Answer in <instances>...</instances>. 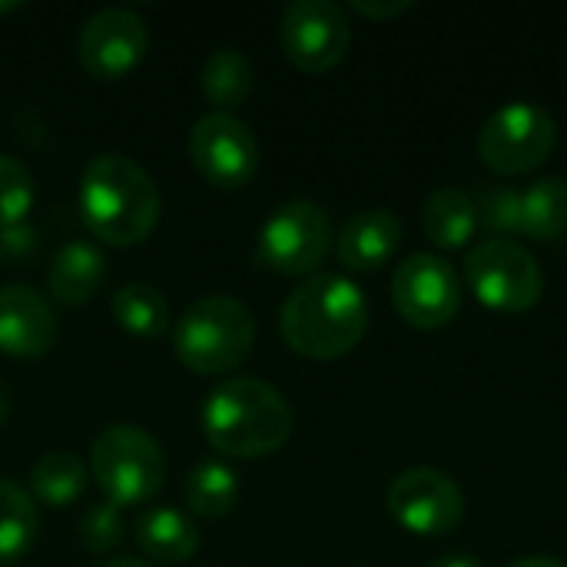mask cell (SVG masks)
I'll list each match as a JSON object with an SVG mask.
<instances>
[{
    "label": "cell",
    "instance_id": "cell-1",
    "mask_svg": "<svg viewBox=\"0 0 567 567\" xmlns=\"http://www.w3.org/2000/svg\"><path fill=\"white\" fill-rule=\"evenodd\" d=\"M369 329L365 292L339 272H316L289 292L279 312L286 346L312 362L349 355Z\"/></svg>",
    "mask_w": 567,
    "mask_h": 567
},
{
    "label": "cell",
    "instance_id": "cell-2",
    "mask_svg": "<svg viewBox=\"0 0 567 567\" xmlns=\"http://www.w3.org/2000/svg\"><path fill=\"white\" fill-rule=\"evenodd\" d=\"M80 219L106 246H136L159 223V189L153 176L123 153H100L86 163L76 189Z\"/></svg>",
    "mask_w": 567,
    "mask_h": 567
},
{
    "label": "cell",
    "instance_id": "cell-3",
    "mask_svg": "<svg viewBox=\"0 0 567 567\" xmlns=\"http://www.w3.org/2000/svg\"><path fill=\"white\" fill-rule=\"evenodd\" d=\"M203 432L229 458H266L289 442L292 409L262 379H226L203 402Z\"/></svg>",
    "mask_w": 567,
    "mask_h": 567
},
{
    "label": "cell",
    "instance_id": "cell-4",
    "mask_svg": "<svg viewBox=\"0 0 567 567\" xmlns=\"http://www.w3.org/2000/svg\"><path fill=\"white\" fill-rule=\"evenodd\" d=\"M256 342V319L233 296L196 299L173 326V352L196 375H226L239 369Z\"/></svg>",
    "mask_w": 567,
    "mask_h": 567
},
{
    "label": "cell",
    "instance_id": "cell-5",
    "mask_svg": "<svg viewBox=\"0 0 567 567\" xmlns=\"http://www.w3.org/2000/svg\"><path fill=\"white\" fill-rule=\"evenodd\" d=\"M90 475L110 505L133 508L159 492L166 458L150 432L136 425H113L100 432L90 449Z\"/></svg>",
    "mask_w": 567,
    "mask_h": 567
},
{
    "label": "cell",
    "instance_id": "cell-6",
    "mask_svg": "<svg viewBox=\"0 0 567 567\" xmlns=\"http://www.w3.org/2000/svg\"><path fill=\"white\" fill-rule=\"evenodd\" d=\"M465 282L475 299L502 316H518L538 306L545 276L538 259L515 239H482L465 256Z\"/></svg>",
    "mask_w": 567,
    "mask_h": 567
},
{
    "label": "cell",
    "instance_id": "cell-7",
    "mask_svg": "<svg viewBox=\"0 0 567 567\" xmlns=\"http://www.w3.org/2000/svg\"><path fill=\"white\" fill-rule=\"evenodd\" d=\"M558 143L555 116L528 100L495 110L478 133V156L498 176H525L538 169Z\"/></svg>",
    "mask_w": 567,
    "mask_h": 567
},
{
    "label": "cell",
    "instance_id": "cell-8",
    "mask_svg": "<svg viewBox=\"0 0 567 567\" xmlns=\"http://www.w3.org/2000/svg\"><path fill=\"white\" fill-rule=\"evenodd\" d=\"M332 249V219L312 199H292L272 209L259 229L256 256L279 276H312Z\"/></svg>",
    "mask_w": 567,
    "mask_h": 567
},
{
    "label": "cell",
    "instance_id": "cell-9",
    "mask_svg": "<svg viewBox=\"0 0 567 567\" xmlns=\"http://www.w3.org/2000/svg\"><path fill=\"white\" fill-rule=\"evenodd\" d=\"M392 302L409 326L445 329L462 309V276L435 252H412L392 276Z\"/></svg>",
    "mask_w": 567,
    "mask_h": 567
},
{
    "label": "cell",
    "instance_id": "cell-10",
    "mask_svg": "<svg viewBox=\"0 0 567 567\" xmlns=\"http://www.w3.org/2000/svg\"><path fill=\"white\" fill-rule=\"evenodd\" d=\"M279 43L286 60L302 73L336 70L352 43V23L332 0H296L279 23Z\"/></svg>",
    "mask_w": 567,
    "mask_h": 567
},
{
    "label": "cell",
    "instance_id": "cell-11",
    "mask_svg": "<svg viewBox=\"0 0 567 567\" xmlns=\"http://www.w3.org/2000/svg\"><path fill=\"white\" fill-rule=\"evenodd\" d=\"M389 515L412 535L442 538L452 535L465 518V495L439 468H405L392 478L385 492Z\"/></svg>",
    "mask_w": 567,
    "mask_h": 567
},
{
    "label": "cell",
    "instance_id": "cell-12",
    "mask_svg": "<svg viewBox=\"0 0 567 567\" xmlns=\"http://www.w3.org/2000/svg\"><path fill=\"white\" fill-rule=\"evenodd\" d=\"M196 173L216 189H243L259 169V143L233 113H206L189 133Z\"/></svg>",
    "mask_w": 567,
    "mask_h": 567
},
{
    "label": "cell",
    "instance_id": "cell-13",
    "mask_svg": "<svg viewBox=\"0 0 567 567\" xmlns=\"http://www.w3.org/2000/svg\"><path fill=\"white\" fill-rule=\"evenodd\" d=\"M146 47H150V33L136 10L103 7L83 23L76 40V56L93 80L110 83L133 73L146 56Z\"/></svg>",
    "mask_w": 567,
    "mask_h": 567
},
{
    "label": "cell",
    "instance_id": "cell-14",
    "mask_svg": "<svg viewBox=\"0 0 567 567\" xmlns=\"http://www.w3.org/2000/svg\"><path fill=\"white\" fill-rule=\"evenodd\" d=\"M56 322L47 299L30 286L0 289V352L13 359H37L53 349Z\"/></svg>",
    "mask_w": 567,
    "mask_h": 567
},
{
    "label": "cell",
    "instance_id": "cell-15",
    "mask_svg": "<svg viewBox=\"0 0 567 567\" xmlns=\"http://www.w3.org/2000/svg\"><path fill=\"white\" fill-rule=\"evenodd\" d=\"M402 246V223L392 209H362L336 236V256L352 272L382 269Z\"/></svg>",
    "mask_w": 567,
    "mask_h": 567
},
{
    "label": "cell",
    "instance_id": "cell-16",
    "mask_svg": "<svg viewBox=\"0 0 567 567\" xmlns=\"http://www.w3.org/2000/svg\"><path fill=\"white\" fill-rule=\"evenodd\" d=\"M106 279V256L93 243H66L50 269H47V289L56 302L80 306L96 296V289Z\"/></svg>",
    "mask_w": 567,
    "mask_h": 567
},
{
    "label": "cell",
    "instance_id": "cell-17",
    "mask_svg": "<svg viewBox=\"0 0 567 567\" xmlns=\"http://www.w3.org/2000/svg\"><path fill=\"white\" fill-rule=\"evenodd\" d=\"M422 226H425V236L439 249L455 252V249L472 246V239L478 236V213H475L472 193H465L458 186H439L425 199Z\"/></svg>",
    "mask_w": 567,
    "mask_h": 567
},
{
    "label": "cell",
    "instance_id": "cell-18",
    "mask_svg": "<svg viewBox=\"0 0 567 567\" xmlns=\"http://www.w3.org/2000/svg\"><path fill=\"white\" fill-rule=\"evenodd\" d=\"M136 545L159 565H183L199 551V528L176 508H150L136 522Z\"/></svg>",
    "mask_w": 567,
    "mask_h": 567
},
{
    "label": "cell",
    "instance_id": "cell-19",
    "mask_svg": "<svg viewBox=\"0 0 567 567\" xmlns=\"http://www.w3.org/2000/svg\"><path fill=\"white\" fill-rule=\"evenodd\" d=\"M252 63L246 60V53L223 47L216 53L206 56L203 70H199V86L206 103L213 106V113H229L236 106L246 103V96L252 93Z\"/></svg>",
    "mask_w": 567,
    "mask_h": 567
},
{
    "label": "cell",
    "instance_id": "cell-20",
    "mask_svg": "<svg viewBox=\"0 0 567 567\" xmlns=\"http://www.w3.org/2000/svg\"><path fill=\"white\" fill-rule=\"evenodd\" d=\"M567 233V179L545 176L522 189V236L555 243Z\"/></svg>",
    "mask_w": 567,
    "mask_h": 567
},
{
    "label": "cell",
    "instance_id": "cell-21",
    "mask_svg": "<svg viewBox=\"0 0 567 567\" xmlns=\"http://www.w3.org/2000/svg\"><path fill=\"white\" fill-rule=\"evenodd\" d=\"M186 508L206 522L226 518L239 502V478L226 462H199L183 485Z\"/></svg>",
    "mask_w": 567,
    "mask_h": 567
},
{
    "label": "cell",
    "instance_id": "cell-22",
    "mask_svg": "<svg viewBox=\"0 0 567 567\" xmlns=\"http://www.w3.org/2000/svg\"><path fill=\"white\" fill-rule=\"evenodd\" d=\"M90 468L73 452H47L30 472V492L47 508H70L86 492Z\"/></svg>",
    "mask_w": 567,
    "mask_h": 567
},
{
    "label": "cell",
    "instance_id": "cell-23",
    "mask_svg": "<svg viewBox=\"0 0 567 567\" xmlns=\"http://www.w3.org/2000/svg\"><path fill=\"white\" fill-rule=\"evenodd\" d=\"M110 309L116 326L136 339H156L169 329V306L163 292L150 282H126L113 292Z\"/></svg>",
    "mask_w": 567,
    "mask_h": 567
},
{
    "label": "cell",
    "instance_id": "cell-24",
    "mask_svg": "<svg viewBox=\"0 0 567 567\" xmlns=\"http://www.w3.org/2000/svg\"><path fill=\"white\" fill-rule=\"evenodd\" d=\"M37 528L40 522L30 495L20 485L0 478V567L17 565L33 548Z\"/></svg>",
    "mask_w": 567,
    "mask_h": 567
},
{
    "label": "cell",
    "instance_id": "cell-25",
    "mask_svg": "<svg viewBox=\"0 0 567 567\" xmlns=\"http://www.w3.org/2000/svg\"><path fill=\"white\" fill-rule=\"evenodd\" d=\"M475 199V213H478V233H485V239H512L522 233V189L515 186H485Z\"/></svg>",
    "mask_w": 567,
    "mask_h": 567
},
{
    "label": "cell",
    "instance_id": "cell-26",
    "mask_svg": "<svg viewBox=\"0 0 567 567\" xmlns=\"http://www.w3.org/2000/svg\"><path fill=\"white\" fill-rule=\"evenodd\" d=\"M33 209V173L23 159L0 153V229L23 226Z\"/></svg>",
    "mask_w": 567,
    "mask_h": 567
},
{
    "label": "cell",
    "instance_id": "cell-27",
    "mask_svg": "<svg viewBox=\"0 0 567 567\" xmlns=\"http://www.w3.org/2000/svg\"><path fill=\"white\" fill-rule=\"evenodd\" d=\"M126 538V518H123V508L110 505V502H100V505H90L80 518V545L90 551V555H106L113 551L120 542Z\"/></svg>",
    "mask_w": 567,
    "mask_h": 567
},
{
    "label": "cell",
    "instance_id": "cell-28",
    "mask_svg": "<svg viewBox=\"0 0 567 567\" xmlns=\"http://www.w3.org/2000/svg\"><path fill=\"white\" fill-rule=\"evenodd\" d=\"M33 246H37V233L27 223L13 226V229H0V252L27 256V252H33Z\"/></svg>",
    "mask_w": 567,
    "mask_h": 567
},
{
    "label": "cell",
    "instance_id": "cell-29",
    "mask_svg": "<svg viewBox=\"0 0 567 567\" xmlns=\"http://www.w3.org/2000/svg\"><path fill=\"white\" fill-rule=\"evenodd\" d=\"M352 10L355 13H362V17H369V20H392V17H402L405 10H412V3L409 0H392V3H369V0H355L352 3Z\"/></svg>",
    "mask_w": 567,
    "mask_h": 567
},
{
    "label": "cell",
    "instance_id": "cell-30",
    "mask_svg": "<svg viewBox=\"0 0 567 567\" xmlns=\"http://www.w3.org/2000/svg\"><path fill=\"white\" fill-rule=\"evenodd\" d=\"M429 567H485L475 555H462V551H452V555H442L435 558Z\"/></svg>",
    "mask_w": 567,
    "mask_h": 567
},
{
    "label": "cell",
    "instance_id": "cell-31",
    "mask_svg": "<svg viewBox=\"0 0 567 567\" xmlns=\"http://www.w3.org/2000/svg\"><path fill=\"white\" fill-rule=\"evenodd\" d=\"M508 567H567V565L565 561H558V558H551V555H525V558L512 561Z\"/></svg>",
    "mask_w": 567,
    "mask_h": 567
},
{
    "label": "cell",
    "instance_id": "cell-32",
    "mask_svg": "<svg viewBox=\"0 0 567 567\" xmlns=\"http://www.w3.org/2000/svg\"><path fill=\"white\" fill-rule=\"evenodd\" d=\"M100 567H150L146 561H140V558H110V561H103Z\"/></svg>",
    "mask_w": 567,
    "mask_h": 567
},
{
    "label": "cell",
    "instance_id": "cell-33",
    "mask_svg": "<svg viewBox=\"0 0 567 567\" xmlns=\"http://www.w3.org/2000/svg\"><path fill=\"white\" fill-rule=\"evenodd\" d=\"M7 412H10V392H7V385L0 382V425L7 422Z\"/></svg>",
    "mask_w": 567,
    "mask_h": 567
},
{
    "label": "cell",
    "instance_id": "cell-34",
    "mask_svg": "<svg viewBox=\"0 0 567 567\" xmlns=\"http://www.w3.org/2000/svg\"><path fill=\"white\" fill-rule=\"evenodd\" d=\"M13 7H17V3H0V13H3V10H13Z\"/></svg>",
    "mask_w": 567,
    "mask_h": 567
}]
</instances>
